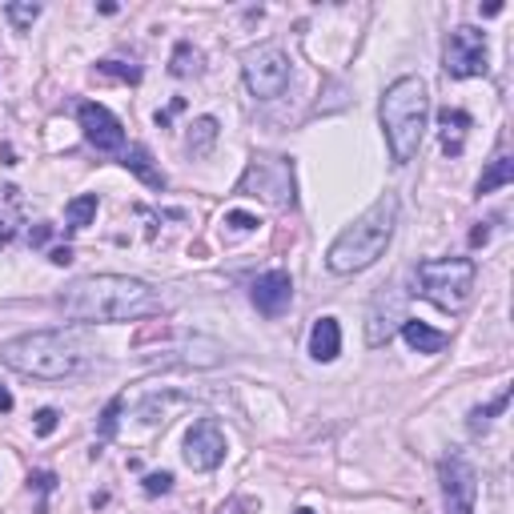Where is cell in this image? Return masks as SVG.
I'll list each match as a JSON object with an SVG mask.
<instances>
[{
  "label": "cell",
  "instance_id": "cell-3",
  "mask_svg": "<svg viewBox=\"0 0 514 514\" xmlns=\"http://www.w3.org/2000/svg\"><path fill=\"white\" fill-rule=\"evenodd\" d=\"M394 225H398V197H394V193H382L358 221L345 225V229L334 237V245L326 249V265L334 273L369 269V265L386 253V245H390Z\"/></svg>",
  "mask_w": 514,
  "mask_h": 514
},
{
  "label": "cell",
  "instance_id": "cell-23",
  "mask_svg": "<svg viewBox=\"0 0 514 514\" xmlns=\"http://www.w3.org/2000/svg\"><path fill=\"white\" fill-rule=\"evenodd\" d=\"M4 16L16 24V29H29V24L40 16V4H32V0L29 4H4Z\"/></svg>",
  "mask_w": 514,
  "mask_h": 514
},
{
  "label": "cell",
  "instance_id": "cell-2",
  "mask_svg": "<svg viewBox=\"0 0 514 514\" xmlns=\"http://www.w3.org/2000/svg\"><path fill=\"white\" fill-rule=\"evenodd\" d=\"M96 358V345L80 334L77 326L69 329H37V334H21L12 342L0 345V361L24 377H40V382H56V377H72Z\"/></svg>",
  "mask_w": 514,
  "mask_h": 514
},
{
  "label": "cell",
  "instance_id": "cell-12",
  "mask_svg": "<svg viewBox=\"0 0 514 514\" xmlns=\"http://www.w3.org/2000/svg\"><path fill=\"white\" fill-rule=\"evenodd\" d=\"M249 297H253V305L265 318H281V313L289 310V302H294V278H289L286 269H269L253 281Z\"/></svg>",
  "mask_w": 514,
  "mask_h": 514
},
{
  "label": "cell",
  "instance_id": "cell-31",
  "mask_svg": "<svg viewBox=\"0 0 514 514\" xmlns=\"http://www.w3.org/2000/svg\"><path fill=\"white\" fill-rule=\"evenodd\" d=\"M48 233H53V229H48V225H37V229H32V241H37V245H45V241H48Z\"/></svg>",
  "mask_w": 514,
  "mask_h": 514
},
{
  "label": "cell",
  "instance_id": "cell-30",
  "mask_svg": "<svg viewBox=\"0 0 514 514\" xmlns=\"http://www.w3.org/2000/svg\"><path fill=\"white\" fill-rule=\"evenodd\" d=\"M486 237H490V229H486V225H478V229L470 233V245H482V241H486Z\"/></svg>",
  "mask_w": 514,
  "mask_h": 514
},
{
  "label": "cell",
  "instance_id": "cell-13",
  "mask_svg": "<svg viewBox=\"0 0 514 514\" xmlns=\"http://www.w3.org/2000/svg\"><path fill=\"white\" fill-rule=\"evenodd\" d=\"M337 353H342V326H337V318H318L310 329V358L334 361Z\"/></svg>",
  "mask_w": 514,
  "mask_h": 514
},
{
  "label": "cell",
  "instance_id": "cell-5",
  "mask_svg": "<svg viewBox=\"0 0 514 514\" xmlns=\"http://www.w3.org/2000/svg\"><path fill=\"white\" fill-rule=\"evenodd\" d=\"M474 269L470 257H430V261L414 265V294L434 302L438 310L458 313L474 294Z\"/></svg>",
  "mask_w": 514,
  "mask_h": 514
},
{
  "label": "cell",
  "instance_id": "cell-14",
  "mask_svg": "<svg viewBox=\"0 0 514 514\" xmlns=\"http://www.w3.org/2000/svg\"><path fill=\"white\" fill-rule=\"evenodd\" d=\"M402 337H406V345L418 353H442L450 345V334H442V329L426 326V321H418V318L402 321Z\"/></svg>",
  "mask_w": 514,
  "mask_h": 514
},
{
  "label": "cell",
  "instance_id": "cell-1",
  "mask_svg": "<svg viewBox=\"0 0 514 514\" xmlns=\"http://www.w3.org/2000/svg\"><path fill=\"white\" fill-rule=\"evenodd\" d=\"M61 310L69 321H137L161 313L157 289L145 286L141 278H125V273H93V278H77L61 294Z\"/></svg>",
  "mask_w": 514,
  "mask_h": 514
},
{
  "label": "cell",
  "instance_id": "cell-29",
  "mask_svg": "<svg viewBox=\"0 0 514 514\" xmlns=\"http://www.w3.org/2000/svg\"><path fill=\"white\" fill-rule=\"evenodd\" d=\"M32 482H37V490H45V494H48V490H53V474H32Z\"/></svg>",
  "mask_w": 514,
  "mask_h": 514
},
{
  "label": "cell",
  "instance_id": "cell-22",
  "mask_svg": "<svg viewBox=\"0 0 514 514\" xmlns=\"http://www.w3.org/2000/svg\"><path fill=\"white\" fill-rule=\"evenodd\" d=\"M96 72H104V77H117V80H141V69L137 64H125V61H101L96 64Z\"/></svg>",
  "mask_w": 514,
  "mask_h": 514
},
{
  "label": "cell",
  "instance_id": "cell-32",
  "mask_svg": "<svg viewBox=\"0 0 514 514\" xmlns=\"http://www.w3.org/2000/svg\"><path fill=\"white\" fill-rule=\"evenodd\" d=\"M8 410H12V394L0 390V414H8Z\"/></svg>",
  "mask_w": 514,
  "mask_h": 514
},
{
  "label": "cell",
  "instance_id": "cell-10",
  "mask_svg": "<svg viewBox=\"0 0 514 514\" xmlns=\"http://www.w3.org/2000/svg\"><path fill=\"white\" fill-rule=\"evenodd\" d=\"M77 120L80 128H85V141L96 145L101 153H112V149H125V125H120L117 117H112L104 104L96 101H85L77 109Z\"/></svg>",
  "mask_w": 514,
  "mask_h": 514
},
{
  "label": "cell",
  "instance_id": "cell-16",
  "mask_svg": "<svg viewBox=\"0 0 514 514\" xmlns=\"http://www.w3.org/2000/svg\"><path fill=\"white\" fill-rule=\"evenodd\" d=\"M125 169L141 177L149 189H165V185H169V177L153 165V157H149V149H145V145H128V149H125Z\"/></svg>",
  "mask_w": 514,
  "mask_h": 514
},
{
  "label": "cell",
  "instance_id": "cell-33",
  "mask_svg": "<svg viewBox=\"0 0 514 514\" xmlns=\"http://www.w3.org/2000/svg\"><path fill=\"white\" fill-rule=\"evenodd\" d=\"M297 514H313V510H305V506H302V510H297Z\"/></svg>",
  "mask_w": 514,
  "mask_h": 514
},
{
  "label": "cell",
  "instance_id": "cell-8",
  "mask_svg": "<svg viewBox=\"0 0 514 514\" xmlns=\"http://www.w3.org/2000/svg\"><path fill=\"white\" fill-rule=\"evenodd\" d=\"M442 69H446V77H454V80L482 77V72H486V32L470 29V24H458L446 40Z\"/></svg>",
  "mask_w": 514,
  "mask_h": 514
},
{
  "label": "cell",
  "instance_id": "cell-4",
  "mask_svg": "<svg viewBox=\"0 0 514 514\" xmlns=\"http://www.w3.org/2000/svg\"><path fill=\"white\" fill-rule=\"evenodd\" d=\"M382 133L390 145V157L398 165L414 161V153L422 149L426 137V120H430V93H426L422 77H398L390 88L382 93Z\"/></svg>",
  "mask_w": 514,
  "mask_h": 514
},
{
  "label": "cell",
  "instance_id": "cell-7",
  "mask_svg": "<svg viewBox=\"0 0 514 514\" xmlns=\"http://www.w3.org/2000/svg\"><path fill=\"white\" fill-rule=\"evenodd\" d=\"M241 72H245V88L257 101H273V96H281L289 85V56L281 53L278 45H257L245 53Z\"/></svg>",
  "mask_w": 514,
  "mask_h": 514
},
{
  "label": "cell",
  "instance_id": "cell-18",
  "mask_svg": "<svg viewBox=\"0 0 514 514\" xmlns=\"http://www.w3.org/2000/svg\"><path fill=\"white\" fill-rule=\"evenodd\" d=\"M510 181H514V161L510 157H494L486 173L478 177V197H482V193L502 189V185H510Z\"/></svg>",
  "mask_w": 514,
  "mask_h": 514
},
{
  "label": "cell",
  "instance_id": "cell-11",
  "mask_svg": "<svg viewBox=\"0 0 514 514\" xmlns=\"http://www.w3.org/2000/svg\"><path fill=\"white\" fill-rule=\"evenodd\" d=\"M221 458H225L221 426H217L213 418H201V422L185 434V462H189L193 470H213V466H221Z\"/></svg>",
  "mask_w": 514,
  "mask_h": 514
},
{
  "label": "cell",
  "instance_id": "cell-25",
  "mask_svg": "<svg viewBox=\"0 0 514 514\" xmlns=\"http://www.w3.org/2000/svg\"><path fill=\"white\" fill-rule=\"evenodd\" d=\"M120 406H125L120 398H112L109 406H104V414H101V438H112V434H117V414H120Z\"/></svg>",
  "mask_w": 514,
  "mask_h": 514
},
{
  "label": "cell",
  "instance_id": "cell-15",
  "mask_svg": "<svg viewBox=\"0 0 514 514\" xmlns=\"http://www.w3.org/2000/svg\"><path fill=\"white\" fill-rule=\"evenodd\" d=\"M438 125H442V149L450 157H458L466 145V128H470V112L466 109H442L438 112Z\"/></svg>",
  "mask_w": 514,
  "mask_h": 514
},
{
  "label": "cell",
  "instance_id": "cell-21",
  "mask_svg": "<svg viewBox=\"0 0 514 514\" xmlns=\"http://www.w3.org/2000/svg\"><path fill=\"white\" fill-rule=\"evenodd\" d=\"M197 69H201V64H197V53H193V45H177L169 72H173V77H189V72H197Z\"/></svg>",
  "mask_w": 514,
  "mask_h": 514
},
{
  "label": "cell",
  "instance_id": "cell-24",
  "mask_svg": "<svg viewBox=\"0 0 514 514\" xmlns=\"http://www.w3.org/2000/svg\"><path fill=\"white\" fill-rule=\"evenodd\" d=\"M225 225H229L233 233H253L261 221H257L253 213H241V209H233V213H225Z\"/></svg>",
  "mask_w": 514,
  "mask_h": 514
},
{
  "label": "cell",
  "instance_id": "cell-20",
  "mask_svg": "<svg viewBox=\"0 0 514 514\" xmlns=\"http://www.w3.org/2000/svg\"><path fill=\"white\" fill-rule=\"evenodd\" d=\"M506 406H510V390H502L494 402H490V406L470 410V430H474V434H478V430H486V426H490V418H494V414H502Z\"/></svg>",
  "mask_w": 514,
  "mask_h": 514
},
{
  "label": "cell",
  "instance_id": "cell-6",
  "mask_svg": "<svg viewBox=\"0 0 514 514\" xmlns=\"http://www.w3.org/2000/svg\"><path fill=\"white\" fill-rule=\"evenodd\" d=\"M297 185H294V165L286 157H253L249 169L241 173L237 193L241 197H261L278 209H289L297 201Z\"/></svg>",
  "mask_w": 514,
  "mask_h": 514
},
{
  "label": "cell",
  "instance_id": "cell-17",
  "mask_svg": "<svg viewBox=\"0 0 514 514\" xmlns=\"http://www.w3.org/2000/svg\"><path fill=\"white\" fill-rule=\"evenodd\" d=\"M217 141V117H197L189 125V137H185V145H189L193 157H205L209 149H213Z\"/></svg>",
  "mask_w": 514,
  "mask_h": 514
},
{
  "label": "cell",
  "instance_id": "cell-28",
  "mask_svg": "<svg viewBox=\"0 0 514 514\" xmlns=\"http://www.w3.org/2000/svg\"><path fill=\"white\" fill-rule=\"evenodd\" d=\"M48 261H53V265H69V261H72V249H69V245L53 249V253H48Z\"/></svg>",
  "mask_w": 514,
  "mask_h": 514
},
{
  "label": "cell",
  "instance_id": "cell-9",
  "mask_svg": "<svg viewBox=\"0 0 514 514\" xmlns=\"http://www.w3.org/2000/svg\"><path fill=\"white\" fill-rule=\"evenodd\" d=\"M438 478H442V498H446L450 514H474V494H478V474L466 458L450 454L442 458L438 466Z\"/></svg>",
  "mask_w": 514,
  "mask_h": 514
},
{
  "label": "cell",
  "instance_id": "cell-19",
  "mask_svg": "<svg viewBox=\"0 0 514 514\" xmlns=\"http://www.w3.org/2000/svg\"><path fill=\"white\" fill-rule=\"evenodd\" d=\"M64 217H69V229H85V225H93L96 193H80V197H72L69 205H64Z\"/></svg>",
  "mask_w": 514,
  "mask_h": 514
},
{
  "label": "cell",
  "instance_id": "cell-26",
  "mask_svg": "<svg viewBox=\"0 0 514 514\" xmlns=\"http://www.w3.org/2000/svg\"><path fill=\"white\" fill-rule=\"evenodd\" d=\"M173 486V474L169 470H157V474H145V494H165Z\"/></svg>",
  "mask_w": 514,
  "mask_h": 514
},
{
  "label": "cell",
  "instance_id": "cell-27",
  "mask_svg": "<svg viewBox=\"0 0 514 514\" xmlns=\"http://www.w3.org/2000/svg\"><path fill=\"white\" fill-rule=\"evenodd\" d=\"M56 418H61V414H56L53 406H45V410L37 414V434H40V438H48V434L56 430Z\"/></svg>",
  "mask_w": 514,
  "mask_h": 514
}]
</instances>
